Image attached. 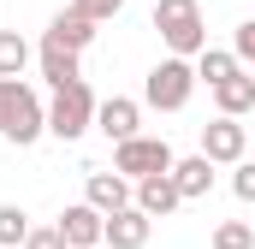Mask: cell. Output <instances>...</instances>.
Returning <instances> with one entry per match:
<instances>
[{
    "instance_id": "13",
    "label": "cell",
    "mask_w": 255,
    "mask_h": 249,
    "mask_svg": "<svg viewBox=\"0 0 255 249\" xmlns=\"http://www.w3.org/2000/svg\"><path fill=\"white\" fill-rule=\"evenodd\" d=\"M208 95H214L220 119H244V113H255V71H238L232 83H220V89H208Z\"/></svg>"
},
{
    "instance_id": "14",
    "label": "cell",
    "mask_w": 255,
    "mask_h": 249,
    "mask_svg": "<svg viewBox=\"0 0 255 249\" xmlns=\"http://www.w3.org/2000/svg\"><path fill=\"white\" fill-rule=\"evenodd\" d=\"M36 65H42L48 89H71V83H83V65H77V54H65V48H54V42H42V48H36Z\"/></svg>"
},
{
    "instance_id": "7",
    "label": "cell",
    "mask_w": 255,
    "mask_h": 249,
    "mask_svg": "<svg viewBox=\"0 0 255 249\" xmlns=\"http://www.w3.org/2000/svg\"><path fill=\"white\" fill-rule=\"evenodd\" d=\"M95 130L119 148L130 136H142V101H130V95H107L101 107H95Z\"/></svg>"
},
{
    "instance_id": "11",
    "label": "cell",
    "mask_w": 255,
    "mask_h": 249,
    "mask_svg": "<svg viewBox=\"0 0 255 249\" xmlns=\"http://www.w3.org/2000/svg\"><path fill=\"white\" fill-rule=\"evenodd\" d=\"M148 232H154V220H148L142 208H125V214H113V220H107L101 249H142V244H148Z\"/></svg>"
},
{
    "instance_id": "19",
    "label": "cell",
    "mask_w": 255,
    "mask_h": 249,
    "mask_svg": "<svg viewBox=\"0 0 255 249\" xmlns=\"http://www.w3.org/2000/svg\"><path fill=\"white\" fill-rule=\"evenodd\" d=\"M214 249H255V226H250V220H226V226H214Z\"/></svg>"
},
{
    "instance_id": "5",
    "label": "cell",
    "mask_w": 255,
    "mask_h": 249,
    "mask_svg": "<svg viewBox=\"0 0 255 249\" xmlns=\"http://www.w3.org/2000/svg\"><path fill=\"white\" fill-rule=\"evenodd\" d=\"M178 166V154H172V142L166 136H130L113 148V172L130 178V184H142V178H160V172H172Z\"/></svg>"
},
{
    "instance_id": "15",
    "label": "cell",
    "mask_w": 255,
    "mask_h": 249,
    "mask_svg": "<svg viewBox=\"0 0 255 249\" xmlns=\"http://www.w3.org/2000/svg\"><path fill=\"white\" fill-rule=\"evenodd\" d=\"M172 184H178L184 202H202V196L214 190V160H208V154H184V160L172 166Z\"/></svg>"
},
{
    "instance_id": "1",
    "label": "cell",
    "mask_w": 255,
    "mask_h": 249,
    "mask_svg": "<svg viewBox=\"0 0 255 249\" xmlns=\"http://www.w3.org/2000/svg\"><path fill=\"white\" fill-rule=\"evenodd\" d=\"M48 136V107L42 95L24 83V77H0V142L12 148H30Z\"/></svg>"
},
{
    "instance_id": "22",
    "label": "cell",
    "mask_w": 255,
    "mask_h": 249,
    "mask_svg": "<svg viewBox=\"0 0 255 249\" xmlns=\"http://www.w3.org/2000/svg\"><path fill=\"white\" fill-rule=\"evenodd\" d=\"M232 54H238L244 65H255V18H244V24L232 30Z\"/></svg>"
},
{
    "instance_id": "21",
    "label": "cell",
    "mask_w": 255,
    "mask_h": 249,
    "mask_svg": "<svg viewBox=\"0 0 255 249\" xmlns=\"http://www.w3.org/2000/svg\"><path fill=\"white\" fill-rule=\"evenodd\" d=\"M232 196L255 208V160H238V166H232Z\"/></svg>"
},
{
    "instance_id": "16",
    "label": "cell",
    "mask_w": 255,
    "mask_h": 249,
    "mask_svg": "<svg viewBox=\"0 0 255 249\" xmlns=\"http://www.w3.org/2000/svg\"><path fill=\"white\" fill-rule=\"evenodd\" d=\"M238 71H244V60H238L232 48H202V54H196V83H208V89L232 83Z\"/></svg>"
},
{
    "instance_id": "8",
    "label": "cell",
    "mask_w": 255,
    "mask_h": 249,
    "mask_svg": "<svg viewBox=\"0 0 255 249\" xmlns=\"http://www.w3.org/2000/svg\"><path fill=\"white\" fill-rule=\"evenodd\" d=\"M60 238L65 249H101V238H107V214H95L89 202H71V208H60Z\"/></svg>"
},
{
    "instance_id": "9",
    "label": "cell",
    "mask_w": 255,
    "mask_h": 249,
    "mask_svg": "<svg viewBox=\"0 0 255 249\" xmlns=\"http://www.w3.org/2000/svg\"><path fill=\"white\" fill-rule=\"evenodd\" d=\"M83 202L95 208V214H125V208H136V184L130 178H119V172H89L83 178Z\"/></svg>"
},
{
    "instance_id": "3",
    "label": "cell",
    "mask_w": 255,
    "mask_h": 249,
    "mask_svg": "<svg viewBox=\"0 0 255 249\" xmlns=\"http://www.w3.org/2000/svg\"><path fill=\"white\" fill-rule=\"evenodd\" d=\"M196 95V60H166L148 65V77H142V107H154V113H184Z\"/></svg>"
},
{
    "instance_id": "6",
    "label": "cell",
    "mask_w": 255,
    "mask_h": 249,
    "mask_svg": "<svg viewBox=\"0 0 255 249\" xmlns=\"http://www.w3.org/2000/svg\"><path fill=\"white\" fill-rule=\"evenodd\" d=\"M196 154H208L214 166H238V160H250V130H244V119H214L202 124V148Z\"/></svg>"
},
{
    "instance_id": "18",
    "label": "cell",
    "mask_w": 255,
    "mask_h": 249,
    "mask_svg": "<svg viewBox=\"0 0 255 249\" xmlns=\"http://www.w3.org/2000/svg\"><path fill=\"white\" fill-rule=\"evenodd\" d=\"M36 60L30 54V42L18 36V30H0V77H24V65Z\"/></svg>"
},
{
    "instance_id": "12",
    "label": "cell",
    "mask_w": 255,
    "mask_h": 249,
    "mask_svg": "<svg viewBox=\"0 0 255 249\" xmlns=\"http://www.w3.org/2000/svg\"><path fill=\"white\" fill-rule=\"evenodd\" d=\"M136 208H142L148 220H166V214H178V208H184V196H178V184H172V172H160V178H142V184H136Z\"/></svg>"
},
{
    "instance_id": "10",
    "label": "cell",
    "mask_w": 255,
    "mask_h": 249,
    "mask_svg": "<svg viewBox=\"0 0 255 249\" xmlns=\"http://www.w3.org/2000/svg\"><path fill=\"white\" fill-rule=\"evenodd\" d=\"M42 42H54V48H65V54H83V48L95 42V24H89L83 12H71V6H65V12L48 18V36H42Z\"/></svg>"
},
{
    "instance_id": "23",
    "label": "cell",
    "mask_w": 255,
    "mask_h": 249,
    "mask_svg": "<svg viewBox=\"0 0 255 249\" xmlns=\"http://www.w3.org/2000/svg\"><path fill=\"white\" fill-rule=\"evenodd\" d=\"M24 249H65V238H60V226H36L24 238Z\"/></svg>"
},
{
    "instance_id": "4",
    "label": "cell",
    "mask_w": 255,
    "mask_h": 249,
    "mask_svg": "<svg viewBox=\"0 0 255 249\" xmlns=\"http://www.w3.org/2000/svg\"><path fill=\"white\" fill-rule=\"evenodd\" d=\"M95 89L89 83H71V89H54V101H48V136H60V142H77L83 130H95Z\"/></svg>"
},
{
    "instance_id": "17",
    "label": "cell",
    "mask_w": 255,
    "mask_h": 249,
    "mask_svg": "<svg viewBox=\"0 0 255 249\" xmlns=\"http://www.w3.org/2000/svg\"><path fill=\"white\" fill-rule=\"evenodd\" d=\"M30 232H36V226H30V214H24L18 202H0V249H24Z\"/></svg>"
},
{
    "instance_id": "2",
    "label": "cell",
    "mask_w": 255,
    "mask_h": 249,
    "mask_svg": "<svg viewBox=\"0 0 255 249\" xmlns=\"http://www.w3.org/2000/svg\"><path fill=\"white\" fill-rule=\"evenodd\" d=\"M154 30H160L172 60H196L208 48V18L196 0H154Z\"/></svg>"
},
{
    "instance_id": "20",
    "label": "cell",
    "mask_w": 255,
    "mask_h": 249,
    "mask_svg": "<svg viewBox=\"0 0 255 249\" xmlns=\"http://www.w3.org/2000/svg\"><path fill=\"white\" fill-rule=\"evenodd\" d=\"M71 12H83L89 24H107V18L125 12V0H71Z\"/></svg>"
}]
</instances>
